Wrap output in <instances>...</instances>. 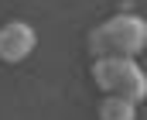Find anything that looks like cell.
Returning <instances> with one entry per match:
<instances>
[{
    "mask_svg": "<svg viewBox=\"0 0 147 120\" xmlns=\"http://www.w3.org/2000/svg\"><path fill=\"white\" fill-rule=\"evenodd\" d=\"M92 82L103 89V93H116L130 103H144L147 96V76L144 69L137 65V58H127V55H103V58H92Z\"/></svg>",
    "mask_w": 147,
    "mask_h": 120,
    "instance_id": "6da1fadb",
    "label": "cell"
},
{
    "mask_svg": "<svg viewBox=\"0 0 147 120\" xmlns=\"http://www.w3.org/2000/svg\"><path fill=\"white\" fill-rule=\"evenodd\" d=\"M137 117V103L116 96V93H106L103 103H99V120H134Z\"/></svg>",
    "mask_w": 147,
    "mask_h": 120,
    "instance_id": "277c9868",
    "label": "cell"
},
{
    "mask_svg": "<svg viewBox=\"0 0 147 120\" xmlns=\"http://www.w3.org/2000/svg\"><path fill=\"white\" fill-rule=\"evenodd\" d=\"M99 35L106 41V52L110 55H127V58H137L147 45V21L140 14H116L110 21L96 24Z\"/></svg>",
    "mask_w": 147,
    "mask_h": 120,
    "instance_id": "7a4b0ae2",
    "label": "cell"
},
{
    "mask_svg": "<svg viewBox=\"0 0 147 120\" xmlns=\"http://www.w3.org/2000/svg\"><path fill=\"white\" fill-rule=\"evenodd\" d=\"M34 45H38V35L28 21H7L0 28V62L17 65L34 52Z\"/></svg>",
    "mask_w": 147,
    "mask_h": 120,
    "instance_id": "3957f363",
    "label": "cell"
}]
</instances>
